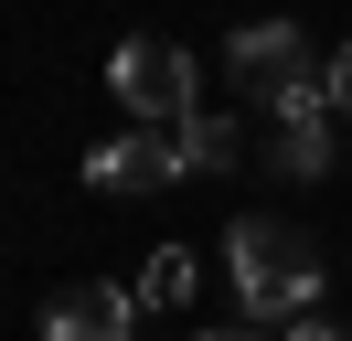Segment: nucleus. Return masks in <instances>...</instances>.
Listing matches in <instances>:
<instances>
[{"instance_id": "nucleus-1", "label": "nucleus", "mask_w": 352, "mask_h": 341, "mask_svg": "<svg viewBox=\"0 0 352 341\" xmlns=\"http://www.w3.org/2000/svg\"><path fill=\"white\" fill-rule=\"evenodd\" d=\"M224 277H235V309L245 320H309L320 298V245L278 213H235L224 224Z\"/></svg>"}, {"instance_id": "nucleus-2", "label": "nucleus", "mask_w": 352, "mask_h": 341, "mask_svg": "<svg viewBox=\"0 0 352 341\" xmlns=\"http://www.w3.org/2000/svg\"><path fill=\"white\" fill-rule=\"evenodd\" d=\"M107 85H118V107H129L139 128H192L203 118L192 107V54H182V43H118Z\"/></svg>"}, {"instance_id": "nucleus-3", "label": "nucleus", "mask_w": 352, "mask_h": 341, "mask_svg": "<svg viewBox=\"0 0 352 341\" xmlns=\"http://www.w3.org/2000/svg\"><path fill=\"white\" fill-rule=\"evenodd\" d=\"M86 182H96V192H160V182H192L182 128H118L107 149H86Z\"/></svg>"}, {"instance_id": "nucleus-4", "label": "nucleus", "mask_w": 352, "mask_h": 341, "mask_svg": "<svg viewBox=\"0 0 352 341\" xmlns=\"http://www.w3.org/2000/svg\"><path fill=\"white\" fill-rule=\"evenodd\" d=\"M309 75H320V64H309V43L288 32V21H245V32H235V85H256L267 107H278V96H299Z\"/></svg>"}, {"instance_id": "nucleus-5", "label": "nucleus", "mask_w": 352, "mask_h": 341, "mask_svg": "<svg viewBox=\"0 0 352 341\" xmlns=\"http://www.w3.org/2000/svg\"><path fill=\"white\" fill-rule=\"evenodd\" d=\"M129 331H139V288H107V277H86L43 309V341H129Z\"/></svg>"}, {"instance_id": "nucleus-6", "label": "nucleus", "mask_w": 352, "mask_h": 341, "mask_svg": "<svg viewBox=\"0 0 352 341\" xmlns=\"http://www.w3.org/2000/svg\"><path fill=\"white\" fill-rule=\"evenodd\" d=\"M129 288H139V309H182V298H192V245H150V267H139Z\"/></svg>"}, {"instance_id": "nucleus-7", "label": "nucleus", "mask_w": 352, "mask_h": 341, "mask_svg": "<svg viewBox=\"0 0 352 341\" xmlns=\"http://www.w3.org/2000/svg\"><path fill=\"white\" fill-rule=\"evenodd\" d=\"M278 170H288V182H320V170H331V118L278 128Z\"/></svg>"}, {"instance_id": "nucleus-8", "label": "nucleus", "mask_w": 352, "mask_h": 341, "mask_svg": "<svg viewBox=\"0 0 352 341\" xmlns=\"http://www.w3.org/2000/svg\"><path fill=\"white\" fill-rule=\"evenodd\" d=\"M182 160L192 170H235V118H192L182 128Z\"/></svg>"}, {"instance_id": "nucleus-9", "label": "nucleus", "mask_w": 352, "mask_h": 341, "mask_svg": "<svg viewBox=\"0 0 352 341\" xmlns=\"http://www.w3.org/2000/svg\"><path fill=\"white\" fill-rule=\"evenodd\" d=\"M331 107H342V118H352V43H342V54H331Z\"/></svg>"}, {"instance_id": "nucleus-10", "label": "nucleus", "mask_w": 352, "mask_h": 341, "mask_svg": "<svg viewBox=\"0 0 352 341\" xmlns=\"http://www.w3.org/2000/svg\"><path fill=\"white\" fill-rule=\"evenodd\" d=\"M278 341H342V331H320V320H288V331Z\"/></svg>"}, {"instance_id": "nucleus-11", "label": "nucleus", "mask_w": 352, "mask_h": 341, "mask_svg": "<svg viewBox=\"0 0 352 341\" xmlns=\"http://www.w3.org/2000/svg\"><path fill=\"white\" fill-rule=\"evenodd\" d=\"M203 341H267V331H203Z\"/></svg>"}]
</instances>
